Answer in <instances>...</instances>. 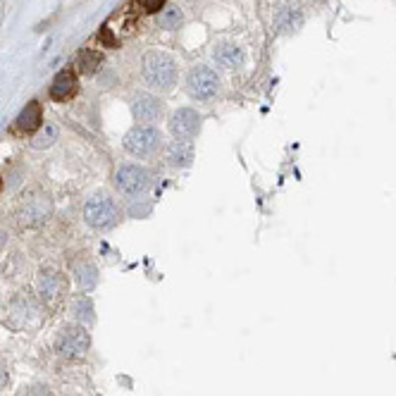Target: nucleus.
<instances>
[{
	"mask_svg": "<svg viewBox=\"0 0 396 396\" xmlns=\"http://www.w3.org/2000/svg\"><path fill=\"white\" fill-rule=\"evenodd\" d=\"M22 396H56L51 392V387H43V385H33V387H26Z\"/></svg>",
	"mask_w": 396,
	"mask_h": 396,
	"instance_id": "obj_23",
	"label": "nucleus"
},
{
	"mask_svg": "<svg viewBox=\"0 0 396 396\" xmlns=\"http://www.w3.org/2000/svg\"><path fill=\"white\" fill-rule=\"evenodd\" d=\"M196 160V146L194 141H170L165 146V162L172 170H189Z\"/></svg>",
	"mask_w": 396,
	"mask_h": 396,
	"instance_id": "obj_13",
	"label": "nucleus"
},
{
	"mask_svg": "<svg viewBox=\"0 0 396 396\" xmlns=\"http://www.w3.org/2000/svg\"><path fill=\"white\" fill-rule=\"evenodd\" d=\"M53 349L60 358L74 360L86 356V351L91 349V334H88L86 325L79 323H65L58 330L56 339H53Z\"/></svg>",
	"mask_w": 396,
	"mask_h": 396,
	"instance_id": "obj_6",
	"label": "nucleus"
},
{
	"mask_svg": "<svg viewBox=\"0 0 396 396\" xmlns=\"http://www.w3.org/2000/svg\"><path fill=\"white\" fill-rule=\"evenodd\" d=\"M0 194H3V177H0Z\"/></svg>",
	"mask_w": 396,
	"mask_h": 396,
	"instance_id": "obj_27",
	"label": "nucleus"
},
{
	"mask_svg": "<svg viewBox=\"0 0 396 396\" xmlns=\"http://www.w3.org/2000/svg\"><path fill=\"white\" fill-rule=\"evenodd\" d=\"M103 67V53L93 51V48H84V51H79L77 56V72L84 74V77H91Z\"/></svg>",
	"mask_w": 396,
	"mask_h": 396,
	"instance_id": "obj_18",
	"label": "nucleus"
},
{
	"mask_svg": "<svg viewBox=\"0 0 396 396\" xmlns=\"http://www.w3.org/2000/svg\"><path fill=\"white\" fill-rule=\"evenodd\" d=\"M67 289H70V282H67V275L58 265H43L36 275V296L38 301L48 306V308H56L65 301Z\"/></svg>",
	"mask_w": 396,
	"mask_h": 396,
	"instance_id": "obj_7",
	"label": "nucleus"
},
{
	"mask_svg": "<svg viewBox=\"0 0 396 396\" xmlns=\"http://www.w3.org/2000/svg\"><path fill=\"white\" fill-rule=\"evenodd\" d=\"M213 60L224 70H241L246 65V53L236 41H217L213 46Z\"/></svg>",
	"mask_w": 396,
	"mask_h": 396,
	"instance_id": "obj_12",
	"label": "nucleus"
},
{
	"mask_svg": "<svg viewBox=\"0 0 396 396\" xmlns=\"http://www.w3.org/2000/svg\"><path fill=\"white\" fill-rule=\"evenodd\" d=\"M141 79L153 91L167 93L179 81V63L165 51H148L141 58Z\"/></svg>",
	"mask_w": 396,
	"mask_h": 396,
	"instance_id": "obj_1",
	"label": "nucleus"
},
{
	"mask_svg": "<svg viewBox=\"0 0 396 396\" xmlns=\"http://www.w3.org/2000/svg\"><path fill=\"white\" fill-rule=\"evenodd\" d=\"M122 148L132 158L146 160L158 155L165 148V136L155 125H134L122 139Z\"/></svg>",
	"mask_w": 396,
	"mask_h": 396,
	"instance_id": "obj_4",
	"label": "nucleus"
},
{
	"mask_svg": "<svg viewBox=\"0 0 396 396\" xmlns=\"http://www.w3.org/2000/svg\"><path fill=\"white\" fill-rule=\"evenodd\" d=\"M220 77L213 67L208 65H194L187 72V79H184V88H187L189 98L198 100V103H210L213 98H217L220 93Z\"/></svg>",
	"mask_w": 396,
	"mask_h": 396,
	"instance_id": "obj_8",
	"label": "nucleus"
},
{
	"mask_svg": "<svg viewBox=\"0 0 396 396\" xmlns=\"http://www.w3.org/2000/svg\"><path fill=\"white\" fill-rule=\"evenodd\" d=\"M56 141H58V127L46 125L31 136V148H36V151H41V148H51Z\"/></svg>",
	"mask_w": 396,
	"mask_h": 396,
	"instance_id": "obj_21",
	"label": "nucleus"
},
{
	"mask_svg": "<svg viewBox=\"0 0 396 396\" xmlns=\"http://www.w3.org/2000/svg\"><path fill=\"white\" fill-rule=\"evenodd\" d=\"M5 241V234H3V231H0V244H3Z\"/></svg>",
	"mask_w": 396,
	"mask_h": 396,
	"instance_id": "obj_26",
	"label": "nucleus"
},
{
	"mask_svg": "<svg viewBox=\"0 0 396 396\" xmlns=\"http://www.w3.org/2000/svg\"><path fill=\"white\" fill-rule=\"evenodd\" d=\"M203 129L201 113L194 108H177L167 120V132L179 141H194Z\"/></svg>",
	"mask_w": 396,
	"mask_h": 396,
	"instance_id": "obj_10",
	"label": "nucleus"
},
{
	"mask_svg": "<svg viewBox=\"0 0 396 396\" xmlns=\"http://www.w3.org/2000/svg\"><path fill=\"white\" fill-rule=\"evenodd\" d=\"M72 316H74V320H77L79 325H91L93 320H95V316H93V301H91V298L84 296V293L74 298V303H72Z\"/></svg>",
	"mask_w": 396,
	"mask_h": 396,
	"instance_id": "obj_20",
	"label": "nucleus"
},
{
	"mask_svg": "<svg viewBox=\"0 0 396 396\" xmlns=\"http://www.w3.org/2000/svg\"><path fill=\"white\" fill-rule=\"evenodd\" d=\"M301 24H303V12L298 10L296 5L282 3L275 10V15H272V26H275V31L282 33V36L296 33L298 29H301Z\"/></svg>",
	"mask_w": 396,
	"mask_h": 396,
	"instance_id": "obj_14",
	"label": "nucleus"
},
{
	"mask_svg": "<svg viewBox=\"0 0 396 396\" xmlns=\"http://www.w3.org/2000/svg\"><path fill=\"white\" fill-rule=\"evenodd\" d=\"M84 222L95 231H110L122 222V210L118 201L108 194V191L98 189L84 201Z\"/></svg>",
	"mask_w": 396,
	"mask_h": 396,
	"instance_id": "obj_3",
	"label": "nucleus"
},
{
	"mask_svg": "<svg viewBox=\"0 0 396 396\" xmlns=\"http://www.w3.org/2000/svg\"><path fill=\"white\" fill-rule=\"evenodd\" d=\"M98 36H100V41H105L108 48H118V38L113 36V29H110V26H103Z\"/></svg>",
	"mask_w": 396,
	"mask_h": 396,
	"instance_id": "obj_24",
	"label": "nucleus"
},
{
	"mask_svg": "<svg viewBox=\"0 0 396 396\" xmlns=\"http://www.w3.org/2000/svg\"><path fill=\"white\" fill-rule=\"evenodd\" d=\"M43 308L46 306L41 303L38 296H33V293H24V291L17 293V296L10 301V308H8L10 325L17 327V330H29V327L41 323Z\"/></svg>",
	"mask_w": 396,
	"mask_h": 396,
	"instance_id": "obj_9",
	"label": "nucleus"
},
{
	"mask_svg": "<svg viewBox=\"0 0 396 396\" xmlns=\"http://www.w3.org/2000/svg\"><path fill=\"white\" fill-rule=\"evenodd\" d=\"M132 115L136 125H155L165 115V103L153 93H134L132 98Z\"/></svg>",
	"mask_w": 396,
	"mask_h": 396,
	"instance_id": "obj_11",
	"label": "nucleus"
},
{
	"mask_svg": "<svg viewBox=\"0 0 396 396\" xmlns=\"http://www.w3.org/2000/svg\"><path fill=\"white\" fill-rule=\"evenodd\" d=\"M53 198L48 191H43L41 187H31L26 189L17 201V222L26 229H36L43 227V224L53 217Z\"/></svg>",
	"mask_w": 396,
	"mask_h": 396,
	"instance_id": "obj_2",
	"label": "nucleus"
},
{
	"mask_svg": "<svg viewBox=\"0 0 396 396\" xmlns=\"http://www.w3.org/2000/svg\"><path fill=\"white\" fill-rule=\"evenodd\" d=\"M158 26L165 31H177L184 26V12L179 5H167L158 12Z\"/></svg>",
	"mask_w": 396,
	"mask_h": 396,
	"instance_id": "obj_19",
	"label": "nucleus"
},
{
	"mask_svg": "<svg viewBox=\"0 0 396 396\" xmlns=\"http://www.w3.org/2000/svg\"><path fill=\"white\" fill-rule=\"evenodd\" d=\"M41 127H43V110H41L38 100H31V103H26L24 110L17 115L15 125H12V132L26 136V134H36Z\"/></svg>",
	"mask_w": 396,
	"mask_h": 396,
	"instance_id": "obj_15",
	"label": "nucleus"
},
{
	"mask_svg": "<svg viewBox=\"0 0 396 396\" xmlns=\"http://www.w3.org/2000/svg\"><path fill=\"white\" fill-rule=\"evenodd\" d=\"M79 88V81H77V72L72 70V67H67V70H60L56 74V79H53L51 84V98L58 100V103H65V100H70L74 93H77Z\"/></svg>",
	"mask_w": 396,
	"mask_h": 396,
	"instance_id": "obj_16",
	"label": "nucleus"
},
{
	"mask_svg": "<svg viewBox=\"0 0 396 396\" xmlns=\"http://www.w3.org/2000/svg\"><path fill=\"white\" fill-rule=\"evenodd\" d=\"M72 277H74V284L79 286V291L86 293L98 284V268H95L91 261H79L74 265Z\"/></svg>",
	"mask_w": 396,
	"mask_h": 396,
	"instance_id": "obj_17",
	"label": "nucleus"
},
{
	"mask_svg": "<svg viewBox=\"0 0 396 396\" xmlns=\"http://www.w3.org/2000/svg\"><path fill=\"white\" fill-rule=\"evenodd\" d=\"M8 382H10V370H8V365L0 360V392L8 387Z\"/></svg>",
	"mask_w": 396,
	"mask_h": 396,
	"instance_id": "obj_25",
	"label": "nucleus"
},
{
	"mask_svg": "<svg viewBox=\"0 0 396 396\" xmlns=\"http://www.w3.org/2000/svg\"><path fill=\"white\" fill-rule=\"evenodd\" d=\"M153 172L146 165L139 162H122L113 174V187L118 194L127 198H139L146 196L153 187Z\"/></svg>",
	"mask_w": 396,
	"mask_h": 396,
	"instance_id": "obj_5",
	"label": "nucleus"
},
{
	"mask_svg": "<svg viewBox=\"0 0 396 396\" xmlns=\"http://www.w3.org/2000/svg\"><path fill=\"white\" fill-rule=\"evenodd\" d=\"M136 5L143 10V12H148V15H153V12H160L162 8H165V3L167 0H134Z\"/></svg>",
	"mask_w": 396,
	"mask_h": 396,
	"instance_id": "obj_22",
	"label": "nucleus"
}]
</instances>
